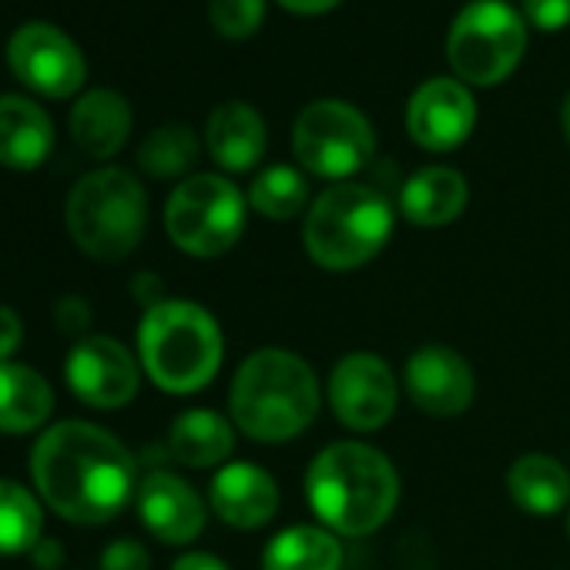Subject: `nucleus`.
<instances>
[{
  "instance_id": "1",
  "label": "nucleus",
  "mask_w": 570,
  "mask_h": 570,
  "mask_svg": "<svg viewBox=\"0 0 570 570\" xmlns=\"http://www.w3.org/2000/svg\"><path fill=\"white\" fill-rule=\"evenodd\" d=\"M31 476L58 517L85 527L115 520L138 490L131 450L85 420H65L35 443Z\"/></svg>"
},
{
  "instance_id": "2",
  "label": "nucleus",
  "mask_w": 570,
  "mask_h": 570,
  "mask_svg": "<svg viewBox=\"0 0 570 570\" xmlns=\"http://www.w3.org/2000/svg\"><path fill=\"white\" fill-rule=\"evenodd\" d=\"M306 497L326 530L336 537H366L393 517L400 473L383 450L343 440L320 450L309 463Z\"/></svg>"
},
{
  "instance_id": "3",
  "label": "nucleus",
  "mask_w": 570,
  "mask_h": 570,
  "mask_svg": "<svg viewBox=\"0 0 570 570\" xmlns=\"http://www.w3.org/2000/svg\"><path fill=\"white\" fill-rule=\"evenodd\" d=\"M232 423L255 443H289L306 433L323 406L313 366L293 350H255L228 390Z\"/></svg>"
},
{
  "instance_id": "4",
  "label": "nucleus",
  "mask_w": 570,
  "mask_h": 570,
  "mask_svg": "<svg viewBox=\"0 0 570 570\" xmlns=\"http://www.w3.org/2000/svg\"><path fill=\"white\" fill-rule=\"evenodd\" d=\"M225 356L215 316L185 299H161L145 309L138 326V360L148 380L175 396L205 390Z\"/></svg>"
},
{
  "instance_id": "5",
  "label": "nucleus",
  "mask_w": 570,
  "mask_h": 570,
  "mask_svg": "<svg viewBox=\"0 0 570 570\" xmlns=\"http://www.w3.org/2000/svg\"><path fill=\"white\" fill-rule=\"evenodd\" d=\"M393 235V205L370 185L336 181L306 212L303 242L326 272H353L373 262Z\"/></svg>"
},
{
  "instance_id": "6",
  "label": "nucleus",
  "mask_w": 570,
  "mask_h": 570,
  "mask_svg": "<svg viewBox=\"0 0 570 570\" xmlns=\"http://www.w3.org/2000/svg\"><path fill=\"white\" fill-rule=\"evenodd\" d=\"M65 222L75 245L101 262H118L138 248L148 228L145 185L125 168H95L68 195Z\"/></svg>"
},
{
  "instance_id": "7",
  "label": "nucleus",
  "mask_w": 570,
  "mask_h": 570,
  "mask_svg": "<svg viewBox=\"0 0 570 570\" xmlns=\"http://www.w3.org/2000/svg\"><path fill=\"white\" fill-rule=\"evenodd\" d=\"M527 51L523 18L503 0H473L466 4L446 38V58L456 81L466 85H500L513 75Z\"/></svg>"
},
{
  "instance_id": "8",
  "label": "nucleus",
  "mask_w": 570,
  "mask_h": 570,
  "mask_svg": "<svg viewBox=\"0 0 570 570\" xmlns=\"http://www.w3.org/2000/svg\"><path fill=\"white\" fill-rule=\"evenodd\" d=\"M165 232L185 255H225L245 232V198L222 175H191L168 195Z\"/></svg>"
},
{
  "instance_id": "9",
  "label": "nucleus",
  "mask_w": 570,
  "mask_h": 570,
  "mask_svg": "<svg viewBox=\"0 0 570 570\" xmlns=\"http://www.w3.org/2000/svg\"><path fill=\"white\" fill-rule=\"evenodd\" d=\"M293 151L309 175L343 181L373 161L376 135L360 108L326 98L299 111Z\"/></svg>"
},
{
  "instance_id": "10",
  "label": "nucleus",
  "mask_w": 570,
  "mask_h": 570,
  "mask_svg": "<svg viewBox=\"0 0 570 570\" xmlns=\"http://www.w3.org/2000/svg\"><path fill=\"white\" fill-rule=\"evenodd\" d=\"M8 68L31 95L51 98V101L75 98L88 78V61L78 41L45 21H31L11 35Z\"/></svg>"
},
{
  "instance_id": "11",
  "label": "nucleus",
  "mask_w": 570,
  "mask_h": 570,
  "mask_svg": "<svg viewBox=\"0 0 570 570\" xmlns=\"http://www.w3.org/2000/svg\"><path fill=\"white\" fill-rule=\"evenodd\" d=\"M400 403V383L376 353H350L330 376V406L336 420L356 433L386 426Z\"/></svg>"
},
{
  "instance_id": "12",
  "label": "nucleus",
  "mask_w": 570,
  "mask_h": 570,
  "mask_svg": "<svg viewBox=\"0 0 570 570\" xmlns=\"http://www.w3.org/2000/svg\"><path fill=\"white\" fill-rule=\"evenodd\" d=\"M65 380L81 403L95 410H121L138 396L141 370L118 340L88 336L71 350Z\"/></svg>"
},
{
  "instance_id": "13",
  "label": "nucleus",
  "mask_w": 570,
  "mask_h": 570,
  "mask_svg": "<svg viewBox=\"0 0 570 570\" xmlns=\"http://www.w3.org/2000/svg\"><path fill=\"white\" fill-rule=\"evenodd\" d=\"M403 386L416 410L430 416H460L473 406L476 380L470 363L450 346H420L403 366Z\"/></svg>"
},
{
  "instance_id": "14",
  "label": "nucleus",
  "mask_w": 570,
  "mask_h": 570,
  "mask_svg": "<svg viewBox=\"0 0 570 570\" xmlns=\"http://www.w3.org/2000/svg\"><path fill=\"white\" fill-rule=\"evenodd\" d=\"M476 125V101L456 78H433L406 105V131L426 151L460 148Z\"/></svg>"
},
{
  "instance_id": "15",
  "label": "nucleus",
  "mask_w": 570,
  "mask_h": 570,
  "mask_svg": "<svg viewBox=\"0 0 570 570\" xmlns=\"http://www.w3.org/2000/svg\"><path fill=\"white\" fill-rule=\"evenodd\" d=\"M138 517L151 537L181 547L205 530V500L181 476L155 470L138 483Z\"/></svg>"
},
{
  "instance_id": "16",
  "label": "nucleus",
  "mask_w": 570,
  "mask_h": 570,
  "mask_svg": "<svg viewBox=\"0 0 570 570\" xmlns=\"http://www.w3.org/2000/svg\"><path fill=\"white\" fill-rule=\"evenodd\" d=\"M208 503L222 523L258 530L278 510V483L255 463H225L208 487Z\"/></svg>"
},
{
  "instance_id": "17",
  "label": "nucleus",
  "mask_w": 570,
  "mask_h": 570,
  "mask_svg": "<svg viewBox=\"0 0 570 570\" xmlns=\"http://www.w3.org/2000/svg\"><path fill=\"white\" fill-rule=\"evenodd\" d=\"M71 138L88 158H115L131 138V105L111 88L85 91L71 108Z\"/></svg>"
},
{
  "instance_id": "18",
  "label": "nucleus",
  "mask_w": 570,
  "mask_h": 570,
  "mask_svg": "<svg viewBox=\"0 0 570 570\" xmlns=\"http://www.w3.org/2000/svg\"><path fill=\"white\" fill-rule=\"evenodd\" d=\"M55 148V125L48 111L24 95H0V165L35 171Z\"/></svg>"
},
{
  "instance_id": "19",
  "label": "nucleus",
  "mask_w": 570,
  "mask_h": 570,
  "mask_svg": "<svg viewBox=\"0 0 570 570\" xmlns=\"http://www.w3.org/2000/svg\"><path fill=\"white\" fill-rule=\"evenodd\" d=\"M265 141H268L265 121L245 101H225L208 115V128H205L208 155L218 168L232 175L252 171L265 155Z\"/></svg>"
},
{
  "instance_id": "20",
  "label": "nucleus",
  "mask_w": 570,
  "mask_h": 570,
  "mask_svg": "<svg viewBox=\"0 0 570 570\" xmlns=\"http://www.w3.org/2000/svg\"><path fill=\"white\" fill-rule=\"evenodd\" d=\"M466 202H470L466 178L446 165L420 168L416 175L406 178V185L400 191V208H403L406 222H413L420 228H443V225L456 222L463 215Z\"/></svg>"
},
{
  "instance_id": "21",
  "label": "nucleus",
  "mask_w": 570,
  "mask_h": 570,
  "mask_svg": "<svg viewBox=\"0 0 570 570\" xmlns=\"http://www.w3.org/2000/svg\"><path fill=\"white\" fill-rule=\"evenodd\" d=\"M510 500L530 517H553L570 503V470L550 453H523L507 470Z\"/></svg>"
},
{
  "instance_id": "22",
  "label": "nucleus",
  "mask_w": 570,
  "mask_h": 570,
  "mask_svg": "<svg viewBox=\"0 0 570 570\" xmlns=\"http://www.w3.org/2000/svg\"><path fill=\"white\" fill-rule=\"evenodd\" d=\"M55 410V390L51 383L24 366V363H0V433H31L45 426V420Z\"/></svg>"
},
{
  "instance_id": "23",
  "label": "nucleus",
  "mask_w": 570,
  "mask_h": 570,
  "mask_svg": "<svg viewBox=\"0 0 570 570\" xmlns=\"http://www.w3.org/2000/svg\"><path fill=\"white\" fill-rule=\"evenodd\" d=\"M235 450V423L215 410H188L168 430V453L191 470L222 466Z\"/></svg>"
},
{
  "instance_id": "24",
  "label": "nucleus",
  "mask_w": 570,
  "mask_h": 570,
  "mask_svg": "<svg viewBox=\"0 0 570 570\" xmlns=\"http://www.w3.org/2000/svg\"><path fill=\"white\" fill-rule=\"evenodd\" d=\"M343 543L326 527H285L262 550V570H343Z\"/></svg>"
},
{
  "instance_id": "25",
  "label": "nucleus",
  "mask_w": 570,
  "mask_h": 570,
  "mask_svg": "<svg viewBox=\"0 0 570 570\" xmlns=\"http://www.w3.org/2000/svg\"><path fill=\"white\" fill-rule=\"evenodd\" d=\"M41 530L45 513L38 497L14 480H0V557L31 553L35 543L45 537Z\"/></svg>"
},
{
  "instance_id": "26",
  "label": "nucleus",
  "mask_w": 570,
  "mask_h": 570,
  "mask_svg": "<svg viewBox=\"0 0 570 570\" xmlns=\"http://www.w3.org/2000/svg\"><path fill=\"white\" fill-rule=\"evenodd\" d=\"M309 202V185L293 165H272L248 185V205L268 222H289Z\"/></svg>"
},
{
  "instance_id": "27",
  "label": "nucleus",
  "mask_w": 570,
  "mask_h": 570,
  "mask_svg": "<svg viewBox=\"0 0 570 570\" xmlns=\"http://www.w3.org/2000/svg\"><path fill=\"white\" fill-rule=\"evenodd\" d=\"M195 161H198V138L185 125H161L138 148L141 171L161 181L188 175Z\"/></svg>"
},
{
  "instance_id": "28",
  "label": "nucleus",
  "mask_w": 570,
  "mask_h": 570,
  "mask_svg": "<svg viewBox=\"0 0 570 570\" xmlns=\"http://www.w3.org/2000/svg\"><path fill=\"white\" fill-rule=\"evenodd\" d=\"M265 18V0H208V21L228 41H245Z\"/></svg>"
},
{
  "instance_id": "29",
  "label": "nucleus",
  "mask_w": 570,
  "mask_h": 570,
  "mask_svg": "<svg viewBox=\"0 0 570 570\" xmlns=\"http://www.w3.org/2000/svg\"><path fill=\"white\" fill-rule=\"evenodd\" d=\"M101 570H151V553L141 540L121 537V540L105 547Z\"/></svg>"
},
{
  "instance_id": "30",
  "label": "nucleus",
  "mask_w": 570,
  "mask_h": 570,
  "mask_svg": "<svg viewBox=\"0 0 570 570\" xmlns=\"http://www.w3.org/2000/svg\"><path fill=\"white\" fill-rule=\"evenodd\" d=\"M523 18L537 31H560L570 24V0H523Z\"/></svg>"
},
{
  "instance_id": "31",
  "label": "nucleus",
  "mask_w": 570,
  "mask_h": 570,
  "mask_svg": "<svg viewBox=\"0 0 570 570\" xmlns=\"http://www.w3.org/2000/svg\"><path fill=\"white\" fill-rule=\"evenodd\" d=\"M55 323H58L61 333L81 336V333L91 326V306H88L81 296H65V299H58V306H55Z\"/></svg>"
},
{
  "instance_id": "32",
  "label": "nucleus",
  "mask_w": 570,
  "mask_h": 570,
  "mask_svg": "<svg viewBox=\"0 0 570 570\" xmlns=\"http://www.w3.org/2000/svg\"><path fill=\"white\" fill-rule=\"evenodd\" d=\"M24 343V323L14 309L0 306V363H8Z\"/></svg>"
},
{
  "instance_id": "33",
  "label": "nucleus",
  "mask_w": 570,
  "mask_h": 570,
  "mask_svg": "<svg viewBox=\"0 0 570 570\" xmlns=\"http://www.w3.org/2000/svg\"><path fill=\"white\" fill-rule=\"evenodd\" d=\"M31 560H35L38 570H58V567L65 563V547H61V540L41 537V540L35 543V550H31Z\"/></svg>"
},
{
  "instance_id": "34",
  "label": "nucleus",
  "mask_w": 570,
  "mask_h": 570,
  "mask_svg": "<svg viewBox=\"0 0 570 570\" xmlns=\"http://www.w3.org/2000/svg\"><path fill=\"white\" fill-rule=\"evenodd\" d=\"M171 570H228V563H225L222 557H215V553H202V550H195V553L178 557V560L171 563Z\"/></svg>"
},
{
  "instance_id": "35",
  "label": "nucleus",
  "mask_w": 570,
  "mask_h": 570,
  "mask_svg": "<svg viewBox=\"0 0 570 570\" xmlns=\"http://www.w3.org/2000/svg\"><path fill=\"white\" fill-rule=\"evenodd\" d=\"M278 4H282L285 11H293V14L316 18V14H326V11H333L336 4H343V0H278Z\"/></svg>"
},
{
  "instance_id": "36",
  "label": "nucleus",
  "mask_w": 570,
  "mask_h": 570,
  "mask_svg": "<svg viewBox=\"0 0 570 570\" xmlns=\"http://www.w3.org/2000/svg\"><path fill=\"white\" fill-rule=\"evenodd\" d=\"M560 125H563V135H567V141H570V95H567V101H563V108H560Z\"/></svg>"
},
{
  "instance_id": "37",
  "label": "nucleus",
  "mask_w": 570,
  "mask_h": 570,
  "mask_svg": "<svg viewBox=\"0 0 570 570\" xmlns=\"http://www.w3.org/2000/svg\"><path fill=\"white\" fill-rule=\"evenodd\" d=\"M567 533H570V513H567Z\"/></svg>"
}]
</instances>
